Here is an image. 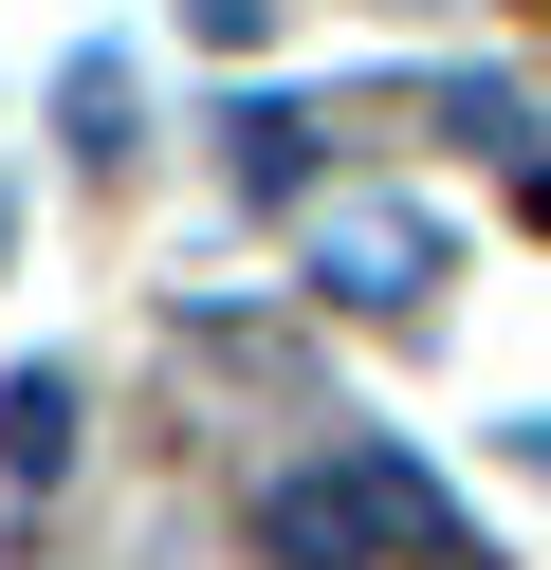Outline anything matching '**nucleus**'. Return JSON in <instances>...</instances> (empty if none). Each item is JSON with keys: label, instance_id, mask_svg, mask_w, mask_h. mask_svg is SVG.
I'll list each match as a JSON object with an SVG mask.
<instances>
[{"label": "nucleus", "instance_id": "obj_1", "mask_svg": "<svg viewBox=\"0 0 551 570\" xmlns=\"http://www.w3.org/2000/svg\"><path fill=\"white\" fill-rule=\"evenodd\" d=\"M257 552H276V570H478L460 515H441V479H423L404 442H331V460H294V479L257 497Z\"/></svg>", "mask_w": 551, "mask_h": 570}, {"label": "nucleus", "instance_id": "obj_2", "mask_svg": "<svg viewBox=\"0 0 551 570\" xmlns=\"http://www.w3.org/2000/svg\"><path fill=\"white\" fill-rule=\"evenodd\" d=\"M313 276H331V295H423L441 222H423V203H313Z\"/></svg>", "mask_w": 551, "mask_h": 570}, {"label": "nucleus", "instance_id": "obj_3", "mask_svg": "<svg viewBox=\"0 0 551 570\" xmlns=\"http://www.w3.org/2000/svg\"><path fill=\"white\" fill-rule=\"evenodd\" d=\"M0 479H19V497H56V479H73V386H56V368L0 386Z\"/></svg>", "mask_w": 551, "mask_h": 570}, {"label": "nucleus", "instance_id": "obj_4", "mask_svg": "<svg viewBox=\"0 0 551 570\" xmlns=\"http://www.w3.org/2000/svg\"><path fill=\"white\" fill-rule=\"evenodd\" d=\"M220 129H239V185H257V203L313 185V111H276V92H257V111H220Z\"/></svg>", "mask_w": 551, "mask_h": 570}, {"label": "nucleus", "instance_id": "obj_5", "mask_svg": "<svg viewBox=\"0 0 551 570\" xmlns=\"http://www.w3.org/2000/svg\"><path fill=\"white\" fill-rule=\"evenodd\" d=\"M73 148L129 166V75H110V56H73Z\"/></svg>", "mask_w": 551, "mask_h": 570}, {"label": "nucleus", "instance_id": "obj_6", "mask_svg": "<svg viewBox=\"0 0 551 570\" xmlns=\"http://www.w3.org/2000/svg\"><path fill=\"white\" fill-rule=\"evenodd\" d=\"M184 19H203V38H257V19H276V0H184Z\"/></svg>", "mask_w": 551, "mask_h": 570}, {"label": "nucleus", "instance_id": "obj_7", "mask_svg": "<svg viewBox=\"0 0 551 570\" xmlns=\"http://www.w3.org/2000/svg\"><path fill=\"white\" fill-rule=\"evenodd\" d=\"M533 460H551V423H533Z\"/></svg>", "mask_w": 551, "mask_h": 570}]
</instances>
